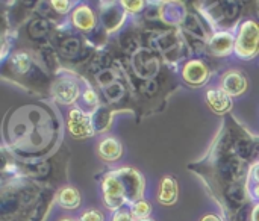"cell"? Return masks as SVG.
<instances>
[{
  "instance_id": "f546056e",
  "label": "cell",
  "mask_w": 259,
  "mask_h": 221,
  "mask_svg": "<svg viewBox=\"0 0 259 221\" xmlns=\"http://www.w3.org/2000/svg\"><path fill=\"white\" fill-rule=\"evenodd\" d=\"M52 8L55 9V12L58 15H65L67 12H70L73 9V3L71 2H59V0H53L50 2Z\"/></svg>"
},
{
  "instance_id": "6da1fadb",
  "label": "cell",
  "mask_w": 259,
  "mask_h": 221,
  "mask_svg": "<svg viewBox=\"0 0 259 221\" xmlns=\"http://www.w3.org/2000/svg\"><path fill=\"white\" fill-rule=\"evenodd\" d=\"M32 121V129L27 127L24 120L17 115H9L5 123V135L9 140L11 149H15L17 153H23V150L29 153L42 152L50 147L53 141L58 138V124L55 117L49 109L32 105L27 106Z\"/></svg>"
},
{
  "instance_id": "83f0119b",
  "label": "cell",
  "mask_w": 259,
  "mask_h": 221,
  "mask_svg": "<svg viewBox=\"0 0 259 221\" xmlns=\"http://www.w3.org/2000/svg\"><path fill=\"white\" fill-rule=\"evenodd\" d=\"M138 91L143 96H146V97H153L159 91V83H158L156 79H152V80H140Z\"/></svg>"
},
{
  "instance_id": "484cf974",
  "label": "cell",
  "mask_w": 259,
  "mask_h": 221,
  "mask_svg": "<svg viewBox=\"0 0 259 221\" xmlns=\"http://www.w3.org/2000/svg\"><path fill=\"white\" fill-rule=\"evenodd\" d=\"M120 47L126 55H135L140 50V36L132 30H126L120 36Z\"/></svg>"
},
{
  "instance_id": "5bb4252c",
  "label": "cell",
  "mask_w": 259,
  "mask_h": 221,
  "mask_svg": "<svg viewBox=\"0 0 259 221\" xmlns=\"http://www.w3.org/2000/svg\"><path fill=\"white\" fill-rule=\"evenodd\" d=\"M208 47L214 56L225 58L231 55L232 52H235V38L228 30H219L211 35L208 41Z\"/></svg>"
},
{
  "instance_id": "836d02e7",
  "label": "cell",
  "mask_w": 259,
  "mask_h": 221,
  "mask_svg": "<svg viewBox=\"0 0 259 221\" xmlns=\"http://www.w3.org/2000/svg\"><path fill=\"white\" fill-rule=\"evenodd\" d=\"M249 176L253 182H256L259 185V164H253L249 170Z\"/></svg>"
},
{
  "instance_id": "4fadbf2b",
  "label": "cell",
  "mask_w": 259,
  "mask_h": 221,
  "mask_svg": "<svg viewBox=\"0 0 259 221\" xmlns=\"http://www.w3.org/2000/svg\"><path fill=\"white\" fill-rule=\"evenodd\" d=\"M208 77H209V68L200 59H191L182 68V79L193 86L203 85L205 82H208Z\"/></svg>"
},
{
  "instance_id": "7c38bea8",
  "label": "cell",
  "mask_w": 259,
  "mask_h": 221,
  "mask_svg": "<svg viewBox=\"0 0 259 221\" xmlns=\"http://www.w3.org/2000/svg\"><path fill=\"white\" fill-rule=\"evenodd\" d=\"M208 17L209 20H214L217 24L222 26H229L235 20H238L241 14V3L238 2H219L215 6L208 9Z\"/></svg>"
},
{
  "instance_id": "4316f807",
  "label": "cell",
  "mask_w": 259,
  "mask_h": 221,
  "mask_svg": "<svg viewBox=\"0 0 259 221\" xmlns=\"http://www.w3.org/2000/svg\"><path fill=\"white\" fill-rule=\"evenodd\" d=\"M131 212H132V217L135 218V221L138 220H146V218H150V212H152V206L147 200H140L134 205H131Z\"/></svg>"
},
{
  "instance_id": "d6a6232c",
  "label": "cell",
  "mask_w": 259,
  "mask_h": 221,
  "mask_svg": "<svg viewBox=\"0 0 259 221\" xmlns=\"http://www.w3.org/2000/svg\"><path fill=\"white\" fill-rule=\"evenodd\" d=\"M112 221H135V218L132 217V212L127 209H120L114 214Z\"/></svg>"
},
{
  "instance_id": "3957f363",
  "label": "cell",
  "mask_w": 259,
  "mask_h": 221,
  "mask_svg": "<svg viewBox=\"0 0 259 221\" xmlns=\"http://www.w3.org/2000/svg\"><path fill=\"white\" fill-rule=\"evenodd\" d=\"M9 71L11 77L18 79H27L32 83H36V86H42L47 83V74L42 71V68L35 62L32 55L27 52H15L9 56V59L5 62L3 74Z\"/></svg>"
},
{
  "instance_id": "603a6c76",
  "label": "cell",
  "mask_w": 259,
  "mask_h": 221,
  "mask_svg": "<svg viewBox=\"0 0 259 221\" xmlns=\"http://www.w3.org/2000/svg\"><path fill=\"white\" fill-rule=\"evenodd\" d=\"M256 144L252 138L249 137H243V135H237L235 144H234V156H237L238 159H241L243 162H249L255 155H256Z\"/></svg>"
},
{
  "instance_id": "44dd1931",
  "label": "cell",
  "mask_w": 259,
  "mask_h": 221,
  "mask_svg": "<svg viewBox=\"0 0 259 221\" xmlns=\"http://www.w3.org/2000/svg\"><path fill=\"white\" fill-rule=\"evenodd\" d=\"M53 26H52V21L50 20H46V18H41V17H36L33 18L29 26H27V35L32 41H36V42H46V39L50 36V33L53 32Z\"/></svg>"
},
{
  "instance_id": "e575fe53",
  "label": "cell",
  "mask_w": 259,
  "mask_h": 221,
  "mask_svg": "<svg viewBox=\"0 0 259 221\" xmlns=\"http://www.w3.org/2000/svg\"><path fill=\"white\" fill-rule=\"evenodd\" d=\"M250 221H259V203H256L250 211Z\"/></svg>"
},
{
  "instance_id": "ba28073f",
  "label": "cell",
  "mask_w": 259,
  "mask_h": 221,
  "mask_svg": "<svg viewBox=\"0 0 259 221\" xmlns=\"http://www.w3.org/2000/svg\"><path fill=\"white\" fill-rule=\"evenodd\" d=\"M118 178L121 181L123 190H124V197L126 202L134 205L140 200H143V194H144V179L143 176L134 170V168H120L117 170Z\"/></svg>"
},
{
  "instance_id": "4dcf8cb0",
  "label": "cell",
  "mask_w": 259,
  "mask_h": 221,
  "mask_svg": "<svg viewBox=\"0 0 259 221\" xmlns=\"http://www.w3.org/2000/svg\"><path fill=\"white\" fill-rule=\"evenodd\" d=\"M121 3V6L124 8V11L126 12H132V14H137V12H140V11H143L146 6V2H126V0H123V2H120Z\"/></svg>"
},
{
  "instance_id": "7a4b0ae2",
  "label": "cell",
  "mask_w": 259,
  "mask_h": 221,
  "mask_svg": "<svg viewBox=\"0 0 259 221\" xmlns=\"http://www.w3.org/2000/svg\"><path fill=\"white\" fill-rule=\"evenodd\" d=\"M47 200V193L35 182L21 176L15 178L2 190V221H41Z\"/></svg>"
},
{
  "instance_id": "9a60e30c",
  "label": "cell",
  "mask_w": 259,
  "mask_h": 221,
  "mask_svg": "<svg viewBox=\"0 0 259 221\" xmlns=\"http://www.w3.org/2000/svg\"><path fill=\"white\" fill-rule=\"evenodd\" d=\"M71 24L80 32L94 30L96 29V15H94L93 9L85 3L76 6L71 14Z\"/></svg>"
},
{
  "instance_id": "1f68e13d",
  "label": "cell",
  "mask_w": 259,
  "mask_h": 221,
  "mask_svg": "<svg viewBox=\"0 0 259 221\" xmlns=\"http://www.w3.org/2000/svg\"><path fill=\"white\" fill-rule=\"evenodd\" d=\"M79 221H105V217L100 211L97 209H88L87 212H83L80 215Z\"/></svg>"
},
{
  "instance_id": "8fae6325",
  "label": "cell",
  "mask_w": 259,
  "mask_h": 221,
  "mask_svg": "<svg viewBox=\"0 0 259 221\" xmlns=\"http://www.w3.org/2000/svg\"><path fill=\"white\" fill-rule=\"evenodd\" d=\"M58 55L59 58L62 59H68V61H80L83 59L85 56H90V55H85V47H83V39L79 36V35H73V33H67V35H62L59 39H58ZM93 58V56H90Z\"/></svg>"
},
{
  "instance_id": "f35d334b",
  "label": "cell",
  "mask_w": 259,
  "mask_h": 221,
  "mask_svg": "<svg viewBox=\"0 0 259 221\" xmlns=\"http://www.w3.org/2000/svg\"><path fill=\"white\" fill-rule=\"evenodd\" d=\"M138 221H155V220H152V218H146V220H138Z\"/></svg>"
},
{
  "instance_id": "30bf717a",
  "label": "cell",
  "mask_w": 259,
  "mask_h": 221,
  "mask_svg": "<svg viewBox=\"0 0 259 221\" xmlns=\"http://www.w3.org/2000/svg\"><path fill=\"white\" fill-rule=\"evenodd\" d=\"M100 8V23L108 33L117 32L126 21V11L121 3H102Z\"/></svg>"
},
{
  "instance_id": "9c48e42d",
  "label": "cell",
  "mask_w": 259,
  "mask_h": 221,
  "mask_svg": "<svg viewBox=\"0 0 259 221\" xmlns=\"http://www.w3.org/2000/svg\"><path fill=\"white\" fill-rule=\"evenodd\" d=\"M67 126H68V132L79 140L90 138L96 134L93 126V117L90 114H85L79 108H74L68 112Z\"/></svg>"
},
{
  "instance_id": "74e56055",
  "label": "cell",
  "mask_w": 259,
  "mask_h": 221,
  "mask_svg": "<svg viewBox=\"0 0 259 221\" xmlns=\"http://www.w3.org/2000/svg\"><path fill=\"white\" fill-rule=\"evenodd\" d=\"M61 221H76V220H71V218H62Z\"/></svg>"
},
{
  "instance_id": "d590c367",
  "label": "cell",
  "mask_w": 259,
  "mask_h": 221,
  "mask_svg": "<svg viewBox=\"0 0 259 221\" xmlns=\"http://www.w3.org/2000/svg\"><path fill=\"white\" fill-rule=\"evenodd\" d=\"M200 221H223L219 215H214V214H208V215H205L203 218Z\"/></svg>"
},
{
  "instance_id": "8992f818",
  "label": "cell",
  "mask_w": 259,
  "mask_h": 221,
  "mask_svg": "<svg viewBox=\"0 0 259 221\" xmlns=\"http://www.w3.org/2000/svg\"><path fill=\"white\" fill-rule=\"evenodd\" d=\"M102 194H103V203L109 211L117 212L123 209L124 203H127L117 170L106 173L105 178L102 179Z\"/></svg>"
},
{
  "instance_id": "5b68a950",
  "label": "cell",
  "mask_w": 259,
  "mask_h": 221,
  "mask_svg": "<svg viewBox=\"0 0 259 221\" xmlns=\"http://www.w3.org/2000/svg\"><path fill=\"white\" fill-rule=\"evenodd\" d=\"M131 67L134 70V74L140 80H152L156 79L161 70V61L156 52L152 49H140L135 55H132Z\"/></svg>"
},
{
  "instance_id": "d4e9b609",
  "label": "cell",
  "mask_w": 259,
  "mask_h": 221,
  "mask_svg": "<svg viewBox=\"0 0 259 221\" xmlns=\"http://www.w3.org/2000/svg\"><path fill=\"white\" fill-rule=\"evenodd\" d=\"M93 126L97 134L105 132L112 121V111L109 109L108 105H100L97 109L93 111Z\"/></svg>"
},
{
  "instance_id": "ffe728a7",
  "label": "cell",
  "mask_w": 259,
  "mask_h": 221,
  "mask_svg": "<svg viewBox=\"0 0 259 221\" xmlns=\"http://www.w3.org/2000/svg\"><path fill=\"white\" fill-rule=\"evenodd\" d=\"M97 155L100 156V159H103L105 162H115L121 158L123 155V146L120 141H117L115 138L109 137V138H103L99 144H97Z\"/></svg>"
},
{
  "instance_id": "7402d4cb",
  "label": "cell",
  "mask_w": 259,
  "mask_h": 221,
  "mask_svg": "<svg viewBox=\"0 0 259 221\" xmlns=\"http://www.w3.org/2000/svg\"><path fill=\"white\" fill-rule=\"evenodd\" d=\"M105 100L108 105H120L123 102H126L127 96H129V88L126 86V83L123 80H115L114 83L108 85L106 88L102 90Z\"/></svg>"
},
{
  "instance_id": "8d00e7d4",
  "label": "cell",
  "mask_w": 259,
  "mask_h": 221,
  "mask_svg": "<svg viewBox=\"0 0 259 221\" xmlns=\"http://www.w3.org/2000/svg\"><path fill=\"white\" fill-rule=\"evenodd\" d=\"M253 197L259 200V185H256V187L253 188Z\"/></svg>"
},
{
  "instance_id": "f1b7e54d",
  "label": "cell",
  "mask_w": 259,
  "mask_h": 221,
  "mask_svg": "<svg viewBox=\"0 0 259 221\" xmlns=\"http://www.w3.org/2000/svg\"><path fill=\"white\" fill-rule=\"evenodd\" d=\"M82 99H83V102L87 103V106H90V108L97 109V108L100 106V105H99L97 93H96L91 86H87V88L83 90V93H82Z\"/></svg>"
},
{
  "instance_id": "ac0fdd59",
  "label": "cell",
  "mask_w": 259,
  "mask_h": 221,
  "mask_svg": "<svg viewBox=\"0 0 259 221\" xmlns=\"http://www.w3.org/2000/svg\"><path fill=\"white\" fill-rule=\"evenodd\" d=\"M179 196L178 190V182L173 176L167 174L159 181V188H158V202L164 206L175 205Z\"/></svg>"
},
{
  "instance_id": "52a82bcc",
  "label": "cell",
  "mask_w": 259,
  "mask_h": 221,
  "mask_svg": "<svg viewBox=\"0 0 259 221\" xmlns=\"http://www.w3.org/2000/svg\"><path fill=\"white\" fill-rule=\"evenodd\" d=\"M50 93L52 97L61 103V105H71L74 103L80 93H83L80 90V85L77 82L76 77L73 76H58L53 83L50 85Z\"/></svg>"
},
{
  "instance_id": "2e32d148",
  "label": "cell",
  "mask_w": 259,
  "mask_h": 221,
  "mask_svg": "<svg viewBox=\"0 0 259 221\" xmlns=\"http://www.w3.org/2000/svg\"><path fill=\"white\" fill-rule=\"evenodd\" d=\"M222 90H225L231 97L241 96L247 90V79L241 71L231 70L222 79Z\"/></svg>"
},
{
  "instance_id": "d6986e66",
  "label": "cell",
  "mask_w": 259,
  "mask_h": 221,
  "mask_svg": "<svg viewBox=\"0 0 259 221\" xmlns=\"http://www.w3.org/2000/svg\"><path fill=\"white\" fill-rule=\"evenodd\" d=\"M181 27H182L184 32H187L191 38L199 39L200 42H208L209 38H211V36L208 35V30L205 29L202 20H200L197 15L191 14V12H187L185 18H184V21H182V24H181Z\"/></svg>"
},
{
  "instance_id": "cb8c5ba5",
  "label": "cell",
  "mask_w": 259,
  "mask_h": 221,
  "mask_svg": "<svg viewBox=\"0 0 259 221\" xmlns=\"http://www.w3.org/2000/svg\"><path fill=\"white\" fill-rule=\"evenodd\" d=\"M55 200L61 208L73 211L77 209L80 205V193L74 187H64L56 193Z\"/></svg>"
},
{
  "instance_id": "e0dca14e",
  "label": "cell",
  "mask_w": 259,
  "mask_h": 221,
  "mask_svg": "<svg viewBox=\"0 0 259 221\" xmlns=\"http://www.w3.org/2000/svg\"><path fill=\"white\" fill-rule=\"evenodd\" d=\"M206 102L219 115H225L232 109V97L222 88H211L206 93Z\"/></svg>"
},
{
  "instance_id": "277c9868",
  "label": "cell",
  "mask_w": 259,
  "mask_h": 221,
  "mask_svg": "<svg viewBox=\"0 0 259 221\" xmlns=\"http://www.w3.org/2000/svg\"><path fill=\"white\" fill-rule=\"evenodd\" d=\"M235 53L241 59H250L259 53V23L247 18L241 21L235 36Z\"/></svg>"
}]
</instances>
